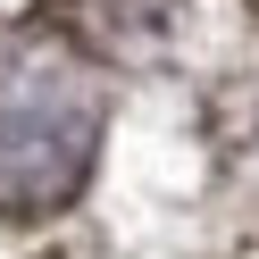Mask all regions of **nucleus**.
Returning a JSON list of instances; mask_svg holds the SVG:
<instances>
[{
    "mask_svg": "<svg viewBox=\"0 0 259 259\" xmlns=\"http://www.w3.org/2000/svg\"><path fill=\"white\" fill-rule=\"evenodd\" d=\"M84 167V109L59 92H17L0 101V201H51Z\"/></svg>",
    "mask_w": 259,
    "mask_h": 259,
    "instance_id": "nucleus-1",
    "label": "nucleus"
}]
</instances>
